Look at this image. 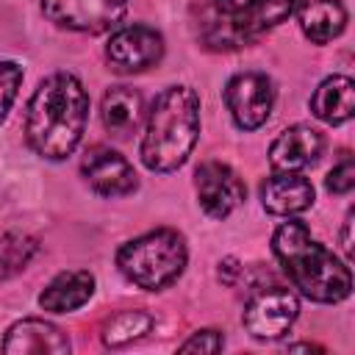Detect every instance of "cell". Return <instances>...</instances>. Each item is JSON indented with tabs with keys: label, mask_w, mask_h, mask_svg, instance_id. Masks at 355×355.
Masks as SVG:
<instances>
[{
	"label": "cell",
	"mask_w": 355,
	"mask_h": 355,
	"mask_svg": "<svg viewBox=\"0 0 355 355\" xmlns=\"http://www.w3.org/2000/svg\"><path fill=\"white\" fill-rule=\"evenodd\" d=\"M89 119V94L69 72L44 78L25 108V139L31 150L47 161L72 155Z\"/></svg>",
	"instance_id": "1"
},
{
	"label": "cell",
	"mask_w": 355,
	"mask_h": 355,
	"mask_svg": "<svg viewBox=\"0 0 355 355\" xmlns=\"http://www.w3.org/2000/svg\"><path fill=\"white\" fill-rule=\"evenodd\" d=\"M272 252L294 288L313 302H341L352 291V275L324 244L311 239L302 222H283L272 236Z\"/></svg>",
	"instance_id": "2"
},
{
	"label": "cell",
	"mask_w": 355,
	"mask_h": 355,
	"mask_svg": "<svg viewBox=\"0 0 355 355\" xmlns=\"http://www.w3.org/2000/svg\"><path fill=\"white\" fill-rule=\"evenodd\" d=\"M197 136H200L197 92L191 86H169L155 97L147 114L139 155L147 169L172 172L189 158Z\"/></svg>",
	"instance_id": "3"
},
{
	"label": "cell",
	"mask_w": 355,
	"mask_h": 355,
	"mask_svg": "<svg viewBox=\"0 0 355 355\" xmlns=\"http://www.w3.org/2000/svg\"><path fill=\"white\" fill-rule=\"evenodd\" d=\"M186 258L189 252L183 236L161 227L122 244L116 252V266L139 288L158 291L183 275Z\"/></svg>",
	"instance_id": "4"
},
{
	"label": "cell",
	"mask_w": 355,
	"mask_h": 355,
	"mask_svg": "<svg viewBox=\"0 0 355 355\" xmlns=\"http://www.w3.org/2000/svg\"><path fill=\"white\" fill-rule=\"evenodd\" d=\"M297 0H211L205 42L211 47H239L275 28L294 11Z\"/></svg>",
	"instance_id": "5"
},
{
	"label": "cell",
	"mask_w": 355,
	"mask_h": 355,
	"mask_svg": "<svg viewBox=\"0 0 355 355\" xmlns=\"http://www.w3.org/2000/svg\"><path fill=\"white\" fill-rule=\"evenodd\" d=\"M300 313V300L286 286H258L244 305V327L258 341H272L288 333Z\"/></svg>",
	"instance_id": "6"
},
{
	"label": "cell",
	"mask_w": 355,
	"mask_h": 355,
	"mask_svg": "<svg viewBox=\"0 0 355 355\" xmlns=\"http://www.w3.org/2000/svg\"><path fill=\"white\" fill-rule=\"evenodd\" d=\"M128 0H42L44 17L67 31L105 33L125 17Z\"/></svg>",
	"instance_id": "7"
},
{
	"label": "cell",
	"mask_w": 355,
	"mask_h": 355,
	"mask_svg": "<svg viewBox=\"0 0 355 355\" xmlns=\"http://www.w3.org/2000/svg\"><path fill=\"white\" fill-rule=\"evenodd\" d=\"M225 105L233 116V122L241 130L261 128L275 105V89L272 80L261 72H241L233 75L225 86Z\"/></svg>",
	"instance_id": "8"
},
{
	"label": "cell",
	"mask_w": 355,
	"mask_h": 355,
	"mask_svg": "<svg viewBox=\"0 0 355 355\" xmlns=\"http://www.w3.org/2000/svg\"><path fill=\"white\" fill-rule=\"evenodd\" d=\"M164 39L150 25H125L111 33L105 58L116 72H141L161 61Z\"/></svg>",
	"instance_id": "9"
},
{
	"label": "cell",
	"mask_w": 355,
	"mask_h": 355,
	"mask_svg": "<svg viewBox=\"0 0 355 355\" xmlns=\"http://www.w3.org/2000/svg\"><path fill=\"white\" fill-rule=\"evenodd\" d=\"M194 186H197V200H200V208L214 216V219H225L230 216L241 202H244V183L241 178L222 161H205L197 166V175H194Z\"/></svg>",
	"instance_id": "10"
},
{
	"label": "cell",
	"mask_w": 355,
	"mask_h": 355,
	"mask_svg": "<svg viewBox=\"0 0 355 355\" xmlns=\"http://www.w3.org/2000/svg\"><path fill=\"white\" fill-rule=\"evenodd\" d=\"M86 183L100 194V197H125L136 191L139 180L133 166L111 147H92L80 164Z\"/></svg>",
	"instance_id": "11"
},
{
	"label": "cell",
	"mask_w": 355,
	"mask_h": 355,
	"mask_svg": "<svg viewBox=\"0 0 355 355\" xmlns=\"http://www.w3.org/2000/svg\"><path fill=\"white\" fill-rule=\"evenodd\" d=\"M322 133L311 125H291L286 128L269 147V164L275 172H302L313 166L322 155Z\"/></svg>",
	"instance_id": "12"
},
{
	"label": "cell",
	"mask_w": 355,
	"mask_h": 355,
	"mask_svg": "<svg viewBox=\"0 0 355 355\" xmlns=\"http://www.w3.org/2000/svg\"><path fill=\"white\" fill-rule=\"evenodd\" d=\"M3 352L8 355H67L69 338L44 319H22L14 322L3 338Z\"/></svg>",
	"instance_id": "13"
},
{
	"label": "cell",
	"mask_w": 355,
	"mask_h": 355,
	"mask_svg": "<svg viewBox=\"0 0 355 355\" xmlns=\"http://www.w3.org/2000/svg\"><path fill=\"white\" fill-rule=\"evenodd\" d=\"M261 202L275 216H294L313 205V186L302 172H275L261 189Z\"/></svg>",
	"instance_id": "14"
},
{
	"label": "cell",
	"mask_w": 355,
	"mask_h": 355,
	"mask_svg": "<svg viewBox=\"0 0 355 355\" xmlns=\"http://www.w3.org/2000/svg\"><path fill=\"white\" fill-rule=\"evenodd\" d=\"M291 14L313 44H327L347 28V11L338 0H297Z\"/></svg>",
	"instance_id": "15"
},
{
	"label": "cell",
	"mask_w": 355,
	"mask_h": 355,
	"mask_svg": "<svg viewBox=\"0 0 355 355\" xmlns=\"http://www.w3.org/2000/svg\"><path fill=\"white\" fill-rule=\"evenodd\" d=\"M92 294H94V277L83 269H69L55 275L44 286V291L39 294V305L50 313H69L86 305Z\"/></svg>",
	"instance_id": "16"
},
{
	"label": "cell",
	"mask_w": 355,
	"mask_h": 355,
	"mask_svg": "<svg viewBox=\"0 0 355 355\" xmlns=\"http://www.w3.org/2000/svg\"><path fill=\"white\" fill-rule=\"evenodd\" d=\"M311 111L316 119L327 125H341L352 119L355 114V83L347 75H330L324 78L313 97H311Z\"/></svg>",
	"instance_id": "17"
},
{
	"label": "cell",
	"mask_w": 355,
	"mask_h": 355,
	"mask_svg": "<svg viewBox=\"0 0 355 355\" xmlns=\"http://www.w3.org/2000/svg\"><path fill=\"white\" fill-rule=\"evenodd\" d=\"M100 116L103 125L114 133V136H128L141 125L144 116V100L136 89L130 86H111L103 94V105H100Z\"/></svg>",
	"instance_id": "18"
},
{
	"label": "cell",
	"mask_w": 355,
	"mask_h": 355,
	"mask_svg": "<svg viewBox=\"0 0 355 355\" xmlns=\"http://www.w3.org/2000/svg\"><path fill=\"white\" fill-rule=\"evenodd\" d=\"M150 327H153L150 313H144V311H119L103 324V344L111 347V349L128 347V344L139 341L144 333H150Z\"/></svg>",
	"instance_id": "19"
},
{
	"label": "cell",
	"mask_w": 355,
	"mask_h": 355,
	"mask_svg": "<svg viewBox=\"0 0 355 355\" xmlns=\"http://www.w3.org/2000/svg\"><path fill=\"white\" fill-rule=\"evenodd\" d=\"M36 252V241L25 233H0V280L22 272Z\"/></svg>",
	"instance_id": "20"
},
{
	"label": "cell",
	"mask_w": 355,
	"mask_h": 355,
	"mask_svg": "<svg viewBox=\"0 0 355 355\" xmlns=\"http://www.w3.org/2000/svg\"><path fill=\"white\" fill-rule=\"evenodd\" d=\"M19 83H22V67L14 61H0V122L6 119L11 103L17 100Z\"/></svg>",
	"instance_id": "21"
},
{
	"label": "cell",
	"mask_w": 355,
	"mask_h": 355,
	"mask_svg": "<svg viewBox=\"0 0 355 355\" xmlns=\"http://www.w3.org/2000/svg\"><path fill=\"white\" fill-rule=\"evenodd\" d=\"M327 189L333 194H349L355 189V164L349 155H344L327 175Z\"/></svg>",
	"instance_id": "22"
},
{
	"label": "cell",
	"mask_w": 355,
	"mask_h": 355,
	"mask_svg": "<svg viewBox=\"0 0 355 355\" xmlns=\"http://www.w3.org/2000/svg\"><path fill=\"white\" fill-rule=\"evenodd\" d=\"M225 347V338H222V333L219 330H197L191 338H186L178 349L180 352H219Z\"/></svg>",
	"instance_id": "23"
},
{
	"label": "cell",
	"mask_w": 355,
	"mask_h": 355,
	"mask_svg": "<svg viewBox=\"0 0 355 355\" xmlns=\"http://www.w3.org/2000/svg\"><path fill=\"white\" fill-rule=\"evenodd\" d=\"M239 272H241V269H239V263H236L233 258H227V261L219 263V280H225V283H233V277H236Z\"/></svg>",
	"instance_id": "24"
},
{
	"label": "cell",
	"mask_w": 355,
	"mask_h": 355,
	"mask_svg": "<svg viewBox=\"0 0 355 355\" xmlns=\"http://www.w3.org/2000/svg\"><path fill=\"white\" fill-rule=\"evenodd\" d=\"M352 214L347 216V222H344V233H341V244H344V252H347V258H352Z\"/></svg>",
	"instance_id": "25"
},
{
	"label": "cell",
	"mask_w": 355,
	"mask_h": 355,
	"mask_svg": "<svg viewBox=\"0 0 355 355\" xmlns=\"http://www.w3.org/2000/svg\"><path fill=\"white\" fill-rule=\"evenodd\" d=\"M302 349H305V352H313V349H319V347H316V344H291V347H288V352H302Z\"/></svg>",
	"instance_id": "26"
}]
</instances>
